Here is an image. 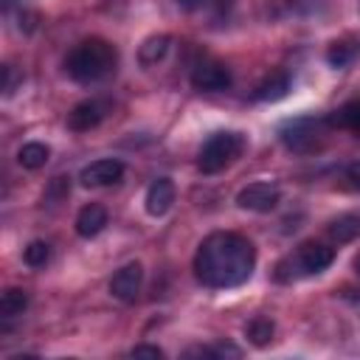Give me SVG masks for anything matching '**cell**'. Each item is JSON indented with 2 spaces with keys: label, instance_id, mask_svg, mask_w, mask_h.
Listing matches in <instances>:
<instances>
[{
  "label": "cell",
  "instance_id": "1",
  "mask_svg": "<svg viewBox=\"0 0 360 360\" xmlns=\"http://www.w3.org/2000/svg\"><path fill=\"white\" fill-rule=\"evenodd\" d=\"M256 248L248 236L233 231L208 233L194 253V273L211 290L239 287L253 276Z\"/></svg>",
  "mask_w": 360,
  "mask_h": 360
},
{
  "label": "cell",
  "instance_id": "2",
  "mask_svg": "<svg viewBox=\"0 0 360 360\" xmlns=\"http://www.w3.org/2000/svg\"><path fill=\"white\" fill-rule=\"evenodd\" d=\"M115 62H118L115 48H112L107 39L90 37V39L79 42V45L65 56V70H68V76H70L73 82H79V84H93V82L107 79V76L115 70Z\"/></svg>",
  "mask_w": 360,
  "mask_h": 360
},
{
  "label": "cell",
  "instance_id": "3",
  "mask_svg": "<svg viewBox=\"0 0 360 360\" xmlns=\"http://www.w3.org/2000/svg\"><path fill=\"white\" fill-rule=\"evenodd\" d=\"M335 259V250L323 242H304L298 245L287 259L278 262L276 267V278L278 281H292V278H304V276H315L321 270H326Z\"/></svg>",
  "mask_w": 360,
  "mask_h": 360
},
{
  "label": "cell",
  "instance_id": "4",
  "mask_svg": "<svg viewBox=\"0 0 360 360\" xmlns=\"http://www.w3.org/2000/svg\"><path fill=\"white\" fill-rule=\"evenodd\" d=\"M248 141L242 132H233V129H222V132H214L202 146H200V158H197V166L202 174H217L222 172L225 166H231L242 152H245Z\"/></svg>",
  "mask_w": 360,
  "mask_h": 360
},
{
  "label": "cell",
  "instance_id": "5",
  "mask_svg": "<svg viewBox=\"0 0 360 360\" xmlns=\"http://www.w3.org/2000/svg\"><path fill=\"white\" fill-rule=\"evenodd\" d=\"M329 118H295V121H287L278 132L281 143L295 152V155H312L318 149H323L326 138H329Z\"/></svg>",
  "mask_w": 360,
  "mask_h": 360
},
{
  "label": "cell",
  "instance_id": "6",
  "mask_svg": "<svg viewBox=\"0 0 360 360\" xmlns=\"http://www.w3.org/2000/svg\"><path fill=\"white\" fill-rule=\"evenodd\" d=\"M278 202H281V188L276 183H248L236 194V205L245 211H256V214H267Z\"/></svg>",
  "mask_w": 360,
  "mask_h": 360
},
{
  "label": "cell",
  "instance_id": "7",
  "mask_svg": "<svg viewBox=\"0 0 360 360\" xmlns=\"http://www.w3.org/2000/svg\"><path fill=\"white\" fill-rule=\"evenodd\" d=\"M231 82H233V76H231L228 65H222V62H217V59H202V62H197L194 70H191V84H194L197 90H202V93L228 90Z\"/></svg>",
  "mask_w": 360,
  "mask_h": 360
},
{
  "label": "cell",
  "instance_id": "8",
  "mask_svg": "<svg viewBox=\"0 0 360 360\" xmlns=\"http://www.w3.org/2000/svg\"><path fill=\"white\" fill-rule=\"evenodd\" d=\"M124 177V163L121 160H112V158H101V160H93L82 169L79 180L82 186L87 188H101V186H112Z\"/></svg>",
  "mask_w": 360,
  "mask_h": 360
},
{
  "label": "cell",
  "instance_id": "9",
  "mask_svg": "<svg viewBox=\"0 0 360 360\" xmlns=\"http://www.w3.org/2000/svg\"><path fill=\"white\" fill-rule=\"evenodd\" d=\"M141 281H143V267L138 262H129L121 270H115V276L110 278V292H112V298L132 304L141 290Z\"/></svg>",
  "mask_w": 360,
  "mask_h": 360
},
{
  "label": "cell",
  "instance_id": "10",
  "mask_svg": "<svg viewBox=\"0 0 360 360\" xmlns=\"http://www.w3.org/2000/svg\"><path fill=\"white\" fill-rule=\"evenodd\" d=\"M104 115H107V104L96 101V98H87V101H79L68 112V127L73 132H90L104 121Z\"/></svg>",
  "mask_w": 360,
  "mask_h": 360
},
{
  "label": "cell",
  "instance_id": "11",
  "mask_svg": "<svg viewBox=\"0 0 360 360\" xmlns=\"http://www.w3.org/2000/svg\"><path fill=\"white\" fill-rule=\"evenodd\" d=\"M174 183L169 180V177H158L149 188H146V211L152 214V217H163L172 205H174Z\"/></svg>",
  "mask_w": 360,
  "mask_h": 360
},
{
  "label": "cell",
  "instance_id": "12",
  "mask_svg": "<svg viewBox=\"0 0 360 360\" xmlns=\"http://www.w3.org/2000/svg\"><path fill=\"white\" fill-rule=\"evenodd\" d=\"M104 225H107V211H104L101 205H96V202L84 205V208L76 214V233H79L82 239L98 236V233L104 231Z\"/></svg>",
  "mask_w": 360,
  "mask_h": 360
},
{
  "label": "cell",
  "instance_id": "13",
  "mask_svg": "<svg viewBox=\"0 0 360 360\" xmlns=\"http://www.w3.org/2000/svg\"><path fill=\"white\" fill-rule=\"evenodd\" d=\"M287 90H290V76L284 73V70H276V73H270L259 87H256V98L259 101H278V98H284L287 96Z\"/></svg>",
  "mask_w": 360,
  "mask_h": 360
},
{
  "label": "cell",
  "instance_id": "14",
  "mask_svg": "<svg viewBox=\"0 0 360 360\" xmlns=\"http://www.w3.org/2000/svg\"><path fill=\"white\" fill-rule=\"evenodd\" d=\"M329 124L338 127V129H349V132H354L360 138V98H352L340 110H335L329 115Z\"/></svg>",
  "mask_w": 360,
  "mask_h": 360
},
{
  "label": "cell",
  "instance_id": "15",
  "mask_svg": "<svg viewBox=\"0 0 360 360\" xmlns=\"http://www.w3.org/2000/svg\"><path fill=\"white\" fill-rule=\"evenodd\" d=\"M48 158H51V149H48V143H39V141L22 143L20 152H17V163L22 169H31V172L34 169H42L48 163Z\"/></svg>",
  "mask_w": 360,
  "mask_h": 360
},
{
  "label": "cell",
  "instance_id": "16",
  "mask_svg": "<svg viewBox=\"0 0 360 360\" xmlns=\"http://www.w3.org/2000/svg\"><path fill=\"white\" fill-rule=\"evenodd\" d=\"M169 45H172V37H166V34H158V37H149L141 48H138V59H141V65H158L166 53H169Z\"/></svg>",
  "mask_w": 360,
  "mask_h": 360
},
{
  "label": "cell",
  "instance_id": "17",
  "mask_svg": "<svg viewBox=\"0 0 360 360\" xmlns=\"http://www.w3.org/2000/svg\"><path fill=\"white\" fill-rule=\"evenodd\" d=\"M28 307V295L25 290H17V287H8L0 298V318L3 321H14L17 315H22Z\"/></svg>",
  "mask_w": 360,
  "mask_h": 360
},
{
  "label": "cell",
  "instance_id": "18",
  "mask_svg": "<svg viewBox=\"0 0 360 360\" xmlns=\"http://www.w3.org/2000/svg\"><path fill=\"white\" fill-rule=\"evenodd\" d=\"M360 233V219L357 217H340V219H335L332 222V228H329V236L340 245V242H352L354 236Z\"/></svg>",
  "mask_w": 360,
  "mask_h": 360
},
{
  "label": "cell",
  "instance_id": "19",
  "mask_svg": "<svg viewBox=\"0 0 360 360\" xmlns=\"http://www.w3.org/2000/svg\"><path fill=\"white\" fill-rule=\"evenodd\" d=\"M245 335L250 338L253 346H267L273 340V321L267 318H253L248 326H245Z\"/></svg>",
  "mask_w": 360,
  "mask_h": 360
},
{
  "label": "cell",
  "instance_id": "20",
  "mask_svg": "<svg viewBox=\"0 0 360 360\" xmlns=\"http://www.w3.org/2000/svg\"><path fill=\"white\" fill-rule=\"evenodd\" d=\"M22 259H25L28 267H45L48 259H51V245L42 242V239H34V242L22 250Z\"/></svg>",
  "mask_w": 360,
  "mask_h": 360
},
{
  "label": "cell",
  "instance_id": "21",
  "mask_svg": "<svg viewBox=\"0 0 360 360\" xmlns=\"http://www.w3.org/2000/svg\"><path fill=\"white\" fill-rule=\"evenodd\" d=\"M354 53H357L354 45H349V42H335V45L326 51V59H329V65H335V68H346V65L354 59Z\"/></svg>",
  "mask_w": 360,
  "mask_h": 360
},
{
  "label": "cell",
  "instance_id": "22",
  "mask_svg": "<svg viewBox=\"0 0 360 360\" xmlns=\"http://www.w3.org/2000/svg\"><path fill=\"white\" fill-rule=\"evenodd\" d=\"M14 84H17V73L11 65H3V93L11 96L14 93Z\"/></svg>",
  "mask_w": 360,
  "mask_h": 360
},
{
  "label": "cell",
  "instance_id": "23",
  "mask_svg": "<svg viewBox=\"0 0 360 360\" xmlns=\"http://www.w3.org/2000/svg\"><path fill=\"white\" fill-rule=\"evenodd\" d=\"M132 357H163V349H158V346H146V343H141V346H135L132 352H129Z\"/></svg>",
  "mask_w": 360,
  "mask_h": 360
},
{
  "label": "cell",
  "instance_id": "24",
  "mask_svg": "<svg viewBox=\"0 0 360 360\" xmlns=\"http://www.w3.org/2000/svg\"><path fill=\"white\" fill-rule=\"evenodd\" d=\"M346 183L360 191V160H354V163L346 166Z\"/></svg>",
  "mask_w": 360,
  "mask_h": 360
},
{
  "label": "cell",
  "instance_id": "25",
  "mask_svg": "<svg viewBox=\"0 0 360 360\" xmlns=\"http://www.w3.org/2000/svg\"><path fill=\"white\" fill-rule=\"evenodd\" d=\"M177 3H180L183 8H188V11H194V8H202L208 0H177Z\"/></svg>",
  "mask_w": 360,
  "mask_h": 360
},
{
  "label": "cell",
  "instance_id": "26",
  "mask_svg": "<svg viewBox=\"0 0 360 360\" xmlns=\"http://www.w3.org/2000/svg\"><path fill=\"white\" fill-rule=\"evenodd\" d=\"M14 3H20V0H3V6H6V8H11Z\"/></svg>",
  "mask_w": 360,
  "mask_h": 360
},
{
  "label": "cell",
  "instance_id": "27",
  "mask_svg": "<svg viewBox=\"0 0 360 360\" xmlns=\"http://www.w3.org/2000/svg\"><path fill=\"white\" fill-rule=\"evenodd\" d=\"M354 270H357V276H360V253H357V259H354Z\"/></svg>",
  "mask_w": 360,
  "mask_h": 360
}]
</instances>
